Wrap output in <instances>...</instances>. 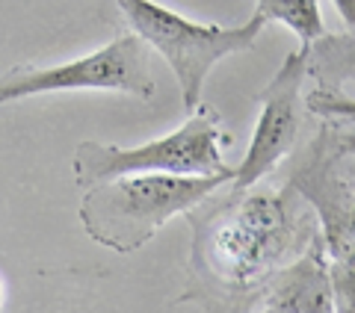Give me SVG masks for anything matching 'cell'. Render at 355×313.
Here are the masks:
<instances>
[{"label":"cell","mask_w":355,"mask_h":313,"mask_svg":"<svg viewBox=\"0 0 355 313\" xmlns=\"http://www.w3.org/2000/svg\"><path fill=\"white\" fill-rule=\"evenodd\" d=\"M193 225L190 281L184 301H205L207 313H243L263 301L270 281L305 251L320 231L296 207V189H231L214 207L187 213Z\"/></svg>","instance_id":"cell-1"},{"label":"cell","mask_w":355,"mask_h":313,"mask_svg":"<svg viewBox=\"0 0 355 313\" xmlns=\"http://www.w3.org/2000/svg\"><path fill=\"white\" fill-rule=\"evenodd\" d=\"M231 145V133L222 127L219 113L210 104H198L196 113L178 130L151 139L137 148L119 145L80 142L74 148L71 172L80 189L116 181L130 175H172V177H216L237 175L222 156V148Z\"/></svg>","instance_id":"cell-3"},{"label":"cell","mask_w":355,"mask_h":313,"mask_svg":"<svg viewBox=\"0 0 355 313\" xmlns=\"http://www.w3.org/2000/svg\"><path fill=\"white\" fill-rule=\"evenodd\" d=\"M234 181L216 177H172V175H130L98 184L83 193L80 225L98 245L110 251H139L166 222L187 216Z\"/></svg>","instance_id":"cell-2"},{"label":"cell","mask_w":355,"mask_h":313,"mask_svg":"<svg viewBox=\"0 0 355 313\" xmlns=\"http://www.w3.org/2000/svg\"><path fill=\"white\" fill-rule=\"evenodd\" d=\"M329 154L355 160V121H329L317 139Z\"/></svg>","instance_id":"cell-12"},{"label":"cell","mask_w":355,"mask_h":313,"mask_svg":"<svg viewBox=\"0 0 355 313\" xmlns=\"http://www.w3.org/2000/svg\"><path fill=\"white\" fill-rule=\"evenodd\" d=\"M308 77V53L291 51L272 80L258 92V125H254L249 151L237 166L231 189H254L266 175L279 169V163L296 145L299 133V104H302V83Z\"/></svg>","instance_id":"cell-6"},{"label":"cell","mask_w":355,"mask_h":313,"mask_svg":"<svg viewBox=\"0 0 355 313\" xmlns=\"http://www.w3.org/2000/svg\"><path fill=\"white\" fill-rule=\"evenodd\" d=\"M308 77L323 92H340L343 83H355V33L331 36L326 33L308 51Z\"/></svg>","instance_id":"cell-8"},{"label":"cell","mask_w":355,"mask_h":313,"mask_svg":"<svg viewBox=\"0 0 355 313\" xmlns=\"http://www.w3.org/2000/svg\"><path fill=\"white\" fill-rule=\"evenodd\" d=\"M0 307H3V284H0Z\"/></svg>","instance_id":"cell-14"},{"label":"cell","mask_w":355,"mask_h":313,"mask_svg":"<svg viewBox=\"0 0 355 313\" xmlns=\"http://www.w3.org/2000/svg\"><path fill=\"white\" fill-rule=\"evenodd\" d=\"M331 298L335 313H355V257L331 260Z\"/></svg>","instance_id":"cell-11"},{"label":"cell","mask_w":355,"mask_h":313,"mask_svg":"<svg viewBox=\"0 0 355 313\" xmlns=\"http://www.w3.org/2000/svg\"><path fill=\"white\" fill-rule=\"evenodd\" d=\"M261 313H270V310H261Z\"/></svg>","instance_id":"cell-15"},{"label":"cell","mask_w":355,"mask_h":313,"mask_svg":"<svg viewBox=\"0 0 355 313\" xmlns=\"http://www.w3.org/2000/svg\"><path fill=\"white\" fill-rule=\"evenodd\" d=\"M119 9L125 12L130 33L157 51L169 62V69L181 89V104L187 113H196L202 104V89L207 74L225 57L252 51L266 21L254 12L246 24L219 27V24H196V21L175 15L172 9L148 0H121Z\"/></svg>","instance_id":"cell-4"},{"label":"cell","mask_w":355,"mask_h":313,"mask_svg":"<svg viewBox=\"0 0 355 313\" xmlns=\"http://www.w3.org/2000/svg\"><path fill=\"white\" fill-rule=\"evenodd\" d=\"M331 260L323 233H314L305 251L291 260L270 281L263 293V310L270 313H335L331 298Z\"/></svg>","instance_id":"cell-7"},{"label":"cell","mask_w":355,"mask_h":313,"mask_svg":"<svg viewBox=\"0 0 355 313\" xmlns=\"http://www.w3.org/2000/svg\"><path fill=\"white\" fill-rule=\"evenodd\" d=\"M53 92H121L151 100L157 80L151 51L137 33H121L110 44L60 65H15L0 77V107Z\"/></svg>","instance_id":"cell-5"},{"label":"cell","mask_w":355,"mask_h":313,"mask_svg":"<svg viewBox=\"0 0 355 313\" xmlns=\"http://www.w3.org/2000/svg\"><path fill=\"white\" fill-rule=\"evenodd\" d=\"M254 12H258L266 24L279 21V24L291 27L299 36V51L302 53H308L311 44L326 36L317 0H261V3L254 6Z\"/></svg>","instance_id":"cell-9"},{"label":"cell","mask_w":355,"mask_h":313,"mask_svg":"<svg viewBox=\"0 0 355 313\" xmlns=\"http://www.w3.org/2000/svg\"><path fill=\"white\" fill-rule=\"evenodd\" d=\"M335 9L340 12L343 24L349 27V33H355V0H335Z\"/></svg>","instance_id":"cell-13"},{"label":"cell","mask_w":355,"mask_h":313,"mask_svg":"<svg viewBox=\"0 0 355 313\" xmlns=\"http://www.w3.org/2000/svg\"><path fill=\"white\" fill-rule=\"evenodd\" d=\"M308 113L329 121H355V98L347 92H323V89H311L305 95Z\"/></svg>","instance_id":"cell-10"}]
</instances>
